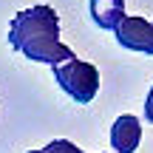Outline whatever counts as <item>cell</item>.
<instances>
[{
	"instance_id": "cell-8",
	"label": "cell",
	"mask_w": 153,
	"mask_h": 153,
	"mask_svg": "<svg viewBox=\"0 0 153 153\" xmlns=\"http://www.w3.org/2000/svg\"><path fill=\"white\" fill-rule=\"evenodd\" d=\"M28 153H43V150H28Z\"/></svg>"
},
{
	"instance_id": "cell-2",
	"label": "cell",
	"mask_w": 153,
	"mask_h": 153,
	"mask_svg": "<svg viewBox=\"0 0 153 153\" xmlns=\"http://www.w3.org/2000/svg\"><path fill=\"white\" fill-rule=\"evenodd\" d=\"M54 79L74 102L88 105L99 91V71L97 65L91 62H82V60H65V62H57L54 65Z\"/></svg>"
},
{
	"instance_id": "cell-7",
	"label": "cell",
	"mask_w": 153,
	"mask_h": 153,
	"mask_svg": "<svg viewBox=\"0 0 153 153\" xmlns=\"http://www.w3.org/2000/svg\"><path fill=\"white\" fill-rule=\"evenodd\" d=\"M145 119L153 125V85H150V94H148V99H145Z\"/></svg>"
},
{
	"instance_id": "cell-4",
	"label": "cell",
	"mask_w": 153,
	"mask_h": 153,
	"mask_svg": "<svg viewBox=\"0 0 153 153\" xmlns=\"http://www.w3.org/2000/svg\"><path fill=\"white\" fill-rule=\"evenodd\" d=\"M139 142H142V122L131 114H122L111 125V145L114 153H136Z\"/></svg>"
},
{
	"instance_id": "cell-3",
	"label": "cell",
	"mask_w": 153,
	"mask_h": 153,
	"mask_svg": "<svg viewBox=\"0 0 153 153\" xmlns=\"http://www.w3.org/2000/svg\"><path fill=\"white\" fill-rule=\"evenodd\" d=\"M114 37L122 48L128 51H139V54H150L153 57V20L145 17H122V23L114 28Z\"/></svg>"
},
{
	"instance_id": "cell-5",
	"label": "cell",
	"mask_w": 153,
	"mask_h": 153,
	"mask_svg": "<svg viewBox=\"0 0 153 153\" xmlns=\"http://www.w3.org/2000/svg\"><path fill=\"white\" fill-rule=\"evenodd\" d=\"M88 11H91V20L102 31H114L125 17V0H91Z\"/></svg>"
},
{
	"instance_id": "cell-1",
	"label": "cell",
	"mask_w": 153,
	"mask_h": 153,
	"mask_svg": "<svg viewBox=\"0 0 153 153\" xmlns=\"http://www.w3.org/2000/svg\"><path fill=\"white\" fill-rule=\"evenodd\" d=\"M9 43L31 62H57L74 60V51L60 40V17L51 6L40 3L31 9H23L9 23Z\"/></svg>"
},
{
	"instance_id": "cell-6",
	"label": "cell",
	"mask_w": 153,
	"mask_h": 153,
	"mask_svg": "<svg viewBox=\"0 0 153 153\" xmlns=\"http://www.w3.org/2000/svg\"><path fill=\"white\" fill-rule=\"evenodd\" d=\"M43 153H82V150L76 148L74 142H68V139H54V142L45 145Z\"/></svg>"
}]
</instances>
